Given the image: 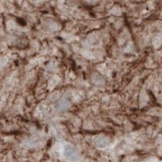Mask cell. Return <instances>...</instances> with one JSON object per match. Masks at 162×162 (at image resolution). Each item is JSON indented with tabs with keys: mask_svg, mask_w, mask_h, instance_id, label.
<instances>
[{
	"mask_svg": "<svg viewBox=\"0 0 162 162\" xmlns=\"http://www.w3.org/2000/svg\"><path fill=\"white\" fill-rule=\"evenodd\" d=\"M64 156L71 161H75L78 159V153H77L76 149H75L73 145H66L64 147V151H63Z\"/></svg>",
	"mask_w": 162,
	"mask_h": 162,
	"instance_id": "cell-1",
	"label": "cell"
},
{
	"mask_svg": "<svg viewBox=\"0 0 162 162\" xmlns=\"http://www.w3.org/2000/svg\"><path fill=\"white\" fill-rule=\"evenodd\" d=\"M94 144L98 148H104L108 145V141L107 139L104 137H99L97 138L94 142Z\"/></svg>",
	"mask_w": 162,
	"mask_h": 162,
	"instance_id": "cell-2",
	"label": "cell"
}]
</instances>
